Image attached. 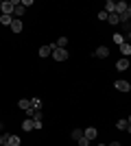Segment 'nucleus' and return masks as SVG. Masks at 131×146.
Listing matches in <instances>:
<instances>
[{"mask_svg": "<svg viewBox=\"0 0 131 146\" xmlns=\"http://www.w3.org/2000/svg\"><path fill=\"white\" fill-rule=\"evenodd\" d=\"M20 0H2V5H0V15H11L15 11V5H18Z\"/></svg>", "mask_w": 131, "mask_h": 146, "instance_id": "f257e3e1", "label": "nucleus"}, {"mask_svg": "<svg viewBox=\"0 0 131 146\" xmlns=\"http://www.w3.org/2000/svg\"><path fill=\"white\" fill-rule=\"evenodd\" d=\"M50 57H53L55 61H66V59H68V50H66V48H55Z\"/></svg>", "mask_w": 131, "mask_h": 146, "instance_id": "f03ea898", "label": "nucleus"}, {"mask_svg": "<svg viewBox=\"0 0 131 146\" xmlns=\"http://www.w3.org/2000/svg\"><path fill=\"white\" fill-rule=\"evenodd\" d=\"M114 87H116L118 92H129L131 90V83H129V81H125V79H120V81L114 83Z\"/></svg>", "mask_w": 131, "mask_h": 146, "instance_id": "7ed1b4c3", "label": "nucleus"}, {"mask_svg": "<svg viewBox=\"0 0 131 146\" xmlns=\"http://www.w3.org/2000/svg\"><path fill=\"white\" fill-rule=\"evenodd\" d=\"M96 135H98V131L94 127H87V129H83V137H87V140L92 142V140H96Z\"/></svg>", "mask_w": 131, "mask_h": 146, "instance_id": "20e7f679", "label": "nucleus"}, {"mask_svg": "<svg viewBox=\"0 0 131 146\" xmlns=\"http://www.w3.org/2000/svg\"><path fill=\"white\" fill-rule=\"evenodd\" d=\"M22 29H24L22 20H18V18H15V20L11 22V31H13V33H22Z\"/></svg>", "mask_w": 131, "mask_h": 146, "instance_id": "39448f33", "label": "nucleus"}, {"mask_svg": "<svg viewBox=\"0 0 131 146\" xmlns=\"http://www.w3.org/2000/svg\"><path fill=\"white\" fill-rule=\"evenodd\" d=\"M116 68H118L120 72H125L127 68H129V59H127V57H122V59H118V61H116Z\"/></svg>", "mask_w": 131, "mask_h": 146, "instance_id": "423d86ee", "label": "nucleus"}, {"mask_svg": "<svg viewBox=\"0 0 131 146\" xmlns=\"http://www.w3.org/2000/svg\"><path fill=\"white\" fill-rule=\"evenodd\" d=\"M22 129H24V131H35V120H33V118H26V120L22 122Z\"/></svg>", "mask_w": 131, "mask_h": 146, "instance_id": "0eeeda50", "label": "nucleus"}, {"mask_svg": "<svg viewBox=\"0 0 131 146\" xmlns=\"http://www.w3.org/2000/svg\"><path fill=\"white\" fill-rule=\"evenodd\" d=\"M94 55L96 57H109V48L107 46H98V48L94 50Z\"/></svg>", "mask_w": 131, "mask_h": 146, "instance_id": "6e6552de", "label": "nucleus"}, {"mask_svg": "<svg viewBox=\"0 0 131 146\" xmlns=\"http://www.w3.org/2000/svg\"><path fill=\"white\" fill-rule=\"evenodd\" d=\"M127 9H129V5H127L125 0H120V2H116V13H118V15H120V13H125Z\"/></svg>", "mask_w": 131, "mask_h": 146, "instance_id": "1a4fd4ad", "label": "nucleus"}, {"mask_svg": "<svg viewBox=\"0 0 131 146\" xmlns=\"http://www.w3.org/2000/svg\"><path fill=\"white\" fill-rule=\"evenodd\" d=\"M20 144H22L20 135H9V142H7V146H20Z\"/></svg>", "mask_w": 131, "mask_h": 146, "instance_id": "9d476101", "label": "nucleus"}, {"mask_svg": "<svg viewBox=\"0 0 131 146\" xmlns=\"http://www.w3.org/2000/svg\"><path fill=\"white\" fill-rule=\"evenodd\" d=\"M18 107H20V109H24V111H29V109H31V100L20 98V100H18Z\"/></svg>", "mask_w": 131, "mask_h": 146, "instance_id": "9b49d317", "label": "nucleus"}, {"mask_svg": "<svg viewBox=\"0 0 131 146\" xmlns=\"http://www.w3.org/2000/svg\"><path fill=\"white\" fill-rule=\"evenodd\" d=\"M118 48H120V52H122V57H129L131 55V44H122V46H118Z\"/></svg>", "mask_w": 131, "mask_h": 146, "instance_id": "f8f14e48", "label": "nucleus"}, {"mask_svg": "<svg viewBox=\"0 0 131 146\" xmlns=\"http://www.w3.org/2000/svg\"><path fill=\"white\" fill-rule=\"evenodd\" d=\"M105 11L107 13H116V2H114V0H107L105 2Z\"/></svg>", "mask_w": 131, "mask_h": 146, "instance_id": "ddd939ff", "label": "nucleus"}, {"mask_svg": "<svg viewBox=\"0 0 131 146\" xmlns=\"http://www.w3.org/2000/svg\"><path fill=\"white\" fill-rule=\"evenodd\" d=\"M24 11H26V9L22 7V2H18V5H15V11H13V13H15V15H18V20H20L22 15H24Z\"/></svg>", "mask_w": 131, "mask_h": 146, "instance_id": "4468645a", "label": "nucleus"}, {"mask_svg": "<svg viewBox=\"0 0 131 146\" xmlns=\"http://www.w3.org/2000/svg\"><path fill=\"white\" fill-rule=\"evenodd\" d=\"M107 22H109V24H120V18H118V13H109Z\"/></svg>", "mask_w": 131, "mask_h": 146, "instance_id": "2eb2a0df", "label": "nucleus"}, {"mask_svg": "<svg viewBox=\"0 0 131 146\" xmlns=\"http://www.w3.org/2000/svg\"><path fill=\"white\" fill-rule=\"evenodd\" d=\"M11 22H13V18H11V15H0V24L11 26Z\"/></svg>", "mask_w": 131, "mask_h": 146, "instance_id": "dca6fc26", "label": "nucleus"}, {"mask_svg": "<svg viewBox=\"0 0 131 146\" xmlns=\"http://www.w3.org/2000/svg\"><path fill=\"white\" fill-rule=\"evenodd\" d=\"M81 137H83V129H74V131H72V140L79 142Z\"/></svg>", "mask_w": 131, "mask_h": 146, "instance_id": "f3484780", "label": "nucleus"}, {"mask_svg": "<svg viewBox=\"0 0 131 146\" xmlns=\"http://www.w3.org/2000/svg\"><path fill=\"white\" fill-rule=\"evenodd\" d=\"M127 127H129V122H127V120H118V122H116V129H120V131H127Z\"/></svg>", "mask_w": 131, "mask_h": 146, "instance_id": "a211bd4d", "label": "nucleus"}, {"mask_svg": "<svg viewBox=\"0 0 131 146\" xmlns=\"http://www.w3.org/2000/svg\"><path fill=\"white\" fill-rule=\"evenodd\" d=\"M55 44H57V48H66V44H68V37H59Z\"/></svg>", "mask_w": 131, "mask_h": 146, "instance_id": "6ab92c4d", "label": "nucleus"}, {"mask_svg": "<svg viewBox=\"0 0 131 146\" xmlns=\"http://www.w3.org/2000/svg\"><path fill=\"white\" fill-rule=\"evenodd\" d=\"M114 42L118 44V46H122V44H125V37L120 35V33H114Z\"/></svg>", "mask_w": 131, "mask_h": 146, "instance_id": "aec40b11", "label": "nucleus"}, {"mask_svg": "<svg viewBox=\"0 0 131 146\" xmlns=\"http://www.w3.org/2000/svg\"><path fill=\"white\" fill-rule=\"evenodd\" d=\"M42 107V100L39 98H31V109H39Z\"/></svg>", "mask_w": 131, "mask_h": 146, "instance_id": "412c9836", "label": "nucleus"}, {"mask_svg": "<svg viewBox=\"0 0 131 146\" xmlns=\"http://www.w3.org/2000/svg\"><path fill=\"white\" fill-rule=\"evenodd\" d=\"M107 18H109V13H107L105 9H100V11H98V20H100V22H107Z\"/></svg>", "mask_w": 131, "mask_h": 146, "instance_id": "4be33fe9", "label": "nucleus"}, {"mask_svg": "<svg viewBox=\"0 0 131 146\" xmlns=\"http://www.w3.org/2000/svg\"><path fill=\"white\" fill-rule=\"evenodd\" d=\"M42 118H44V113H42L39 109H35V111H33V120H35V122H42Z\"/></svg>", "mask_w": 131, "mask_h": 146, "instance_id": "5701e85b", "label": "nucleus"}, {"mask_svg": "<svg viewBox=\"0 0 131 146\" xmlns=\"http://www.w3.org/2000/svg\"><path fill=\"white\" fill-rule=\"evenodd\" d=\"M9 142V133H0V146H7Z\"/></svg>", "mask_w": 131, "mask_h": 146, "instance_id": "b1692460", "label": "nucleus"}, {"mask_svg": "<svg viewBox=\"0 0 131 146\" xmlns=\"http://www.w3.org/2000/svg\"><path fill=\"white\" fill-rule=\"evenodd\" d=\"M79 146H90V140H87V137H81V140H79Z\"/></svg>", "mask_w": 131, "mask_h": 146, "instance_id": "393cba45", "label": "nucleus"}, {"mask_svg": "<svg viewBox=\"0 0 131 146\" xmlns=\"http://www.w3.org/2000/svg\"><path fill=\"white\" fill-rule=\"evenodd\" d=\"M22 7H24V9L26 7H33V0H22Z\"/></svg>", "mask_w": 131, "mask_h": 146, "instance_id": "a878e982", "label": "nucleus"}, {"mask_svg": "<svg viewBox=\"0 0 131 146\" xmlns=\"http://www.w3.org/2000/svg\"><path fill=\"white\" fill-rule=\"evenodd\" d=\"M107 146H122L120 142H112V144H107Z\"/></svg>", "mask_w": 131, "mask_h": 146, "instance_id": "bb28decb", "label": "nucleus"}, {"mask_svg": "<svg viewBox=\"0 0 131 146\" xmlns=\"http://www.w3.org/2000/svg\"><path fill=\"white\" fill-rule=\"evenodd\" d=\"M127 133H131V124H129V127H127Z\"/></svg>", "mask_w": 131, "mask_h": 146, "instance_id": "cd10ccee", "label": "nucleus"}, {"mask_svg": "<svg viewBox=\"0 0 131 146\" xmlns=\"http://www.w3.org/2000/svg\"><path fill=\"white\" fill-rule=\"evenodd\" d=\"M127 122H129V124H131V116H129V118H127Z\"/></svg>", "mask_w": 131, "mask_h": 146, "instance_id": "c85d7f7f", "label": "nucleus"}, {"mask_svg": "<svg viewBox=\"0 0 131 146\" xmlns=\"http://www.w3.org/2000/svg\"><path fill=\"white\" fill-rule=\"evenodd\" d=\"M129 39H131V31H129Z\"/></svg>", "mask_w": 131, "mask_h": 146, "instance_id": "c756f323", "label": "nucleus"}, {"mask_svg": "<svg viewBox=\"0 0 131 146\" xmlns=\"http://www.w3.org/2000/svg\"><path fill=\"white\" fill-rule=\"evenodd\" d=\"M98 146H107V144H98Z\"/></svg>", "mask_w": 131, "mask_h": 146, "instance_id": "7c9ffc66", "label": "nucleus"}, {"mask_svg": "<svg viewBox=\"0 0 131 146\" xmlns=\"http://www.w3.org/2000/svg\"><path fill=\"white\" fill-rule=\"evenodd\" d=\"M0 129H2V122H0Z\"/></svg>", "mask_w": 131, "mask_h": 146, "instance_id": "2f4dec72", "label": "nucleus"}]
</instances>
